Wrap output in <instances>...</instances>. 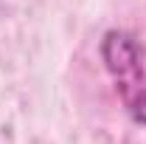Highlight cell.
<instances>
[{"instance_id":"cell-1","label":"cell","mask_w":146,"mask_h":144,"mask_svg":"<svg viewBox=\"0 0 146 144\" xmlns=\"http://www.w3.org/2000/svg\"><path fill=\"white\" fill-rule=\"evenodd\" d=\"M101 59L132 122L146 124V51L141 40L124 28H112L101 40Z\"/></svg>"}]
</instances>
